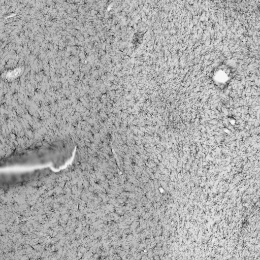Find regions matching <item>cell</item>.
<instances>
[{"instance_id":"1","label":"cell","mask_w":260,"mask_h":260,"mask_svg":"<svg viewBox=\"0 0 260 260\" xmlns=\"http://www.w3.org/2000/svg\"><path fill=\"white\" fill-rule=\"evenodd\" d=\"M66 147L64 142H58L24 150L9 157L8 159H12V161L8 164L12 162V166H33L51 164L58 168L65 164Z\"/></svg>"}]
</instances>
